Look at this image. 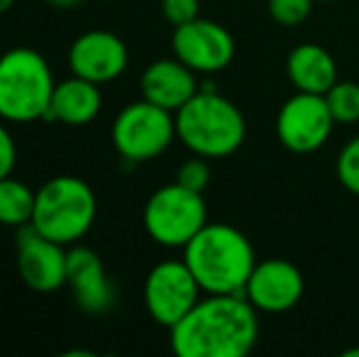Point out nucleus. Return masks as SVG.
I'll use <instances>...</instances> for the list:
<instances>
[{
    "mask_svg": "<svg viewBox=\"0 0 359 357\" xmlns=\"http://www.w3.org/2000/svg\"><path fill=\"white\" fill-rule=\"evenodd\" d=\"M161 15L169 25L179 27L201 18V0H161Z\"/></svg>",
    "mask_w": 359,
    "mask_h": 357,
    "instance_id": "23",
    "label": "nucleus"
},
{
    "mask_svg": "<svg viewBox=\"0 0 359 357\" xmlns=\"http://www.w3.org/2000/svg\"><path fill=\"white\" fill-rule=\"evenodd\" d=\"M345 357H359V348H355V350H347Z\"/></svg>",
    "mask_w": 359,
    "mask_h": 357,
    "instance_id": "27",
    "label": "nucleus"
},
{
    "mask_svg": "<svg viewBox=\"0 0 359 357\" xmlns=\"http://www.w3.org/2000/svg\"><path fill=\"white\" fill-rule=\"evenodd\" d=\"M288 81L293 83L296 90L303 93H320L325 95L337 81V64L330 57L327 49L320 44H298L286 62Z\"/></svg>",
    "mask_w": 359,
    "mask_h": 357,
    "instance_id": "17",
    "label": "nucleus"
},
{
    "mask_svg": "<svg viewBox=\"0 0 359 357\" xmlns=\"http://www.w3.org/2000/svg\"><path fill=\"white\" fill-rule=\"evenodd\" d=\"M176 137V118L149 100H135L118 113L110 130L115 152L128 162H149L164 154Z\"/></svg>",
    "mask_w": 359,
    "mask_h": 357,
    "instance_id": "7",
    "label": "nucleus"
},
{
    "mask_svg": "<svg viewBox=\"0 0 359 357\" xmlns=\"http://www.w3.org/2000/svg\"><path fill=\"white\" fill-rule=\"evenodd\" d=\"M337 179L347 191L359 196V135L342 147L340 157H337Z\"/></svg>",
    "mask_w": 359,
    "mask_h": 357,
    "instance_id": "21",
    "label": "nucleus"
},
{
    "mask_svg": "<svg viewBox=\"0 0 359 357\" xmlns=\"http://www.w3.org/2000/svg\"><path fill=\"white\" fill-rule=\"evenodd\" d=\"M44 3L52 5V8H57V10H72L81 3V0H44Z\"/></svg>",
    "mask_w": 359,
    "mask_h": 357,
    "instance_id": "25",
    "label": "nucleus"
},
{
    "mask_svg": "<svg viewBox=\"0 0 359 357\" xmlns=\"http://www.w3.org/2000/svg\"><path fill=\"white\" fill-rule=\"evenodd\" d=\"M98 213V198L88 181L72 174L47 179L34 196L32 228L59 245H76L88 235Z\"/></svg>",
    "mask_w": 359,
    "mask_h": 357,
    "instance_id": "4",
    "label": "nucleus"
},
{
    "mask_svg": "<svg viewBox=\"0 0 359 357\" xmlns=\"http://www.w3.org/2000/svg\"><path fill=\"white\" fill-rule=\"evenodd\" d=\"M208 223V208L201 191L186 189L179 181L156 189L147 198L142 225L161 248H186L196 233Z\"/></svg>",
    "mask_w": 359,
    "mask_h": 357,
    "instance_id": "6",
    "label": "nucleus"
},
{
    "mask_svg": "<svg viewBox=\"0 0 359 357\" xmlns=\"http://www.w3.org/2000/svg\"><path fill=\"white\" fill-rule=\"evenodd\" d=\"M171 49H174V57L181 59L196 74H215L232 62L235 39L220 22L196 18L174 27Z\"/></svg>",
    "mask_w": 359,
    "mask_h": 357,
    "instance_id": "10",
    "label": "nucleus"
},
{
    "mask_svg": "<svg viewBox=\"0 0 359 357\" xmlns=\"http://www.w3.org/2000/svg\"><path fill=\"white\" fill-rule=\"evenodd\" d=\"M318 3H330V0H318Z\"/></svg>",
    "mask_w": 359,
    "mask_h": 357,
    "instance_id": "28",
    "label": "nucleus"
},
{
    "mask_svg": "<svg viewBox=\"0 0 359 357\" xmlns=\"http://www.w3.org/2000/svg\"><path fill=\"white\" fill-rule=\"evenodd\" d=\"M316 0H269V15L284 27H296L311 15Z\"/></svg>",
    "mask_w": 359,
    "mask_h": 357,
    "instance_id": "20",
    "label": "nucleus"
},
{
    "mask_svg": "<svg viewBox=\"0 0 359 357\" xmlns=\"http://www.w3.org/2000/svg\"><path fill=\"white\" fill-rule=\"evenodd\" d=\"M176 181H179L181 186H186V189H194L203 194L205 186L210 184V167H208V162H205V157L196 154V157L186 159L179 167V172H176Z\"/></svg>",
    "mask_w": 359,
    "mask_h": 357,
    "instance_id": "22",
    "label": "nucleus"
},
{
    "mask_svg": "<svg viewBox=\"0 0 359 357\" xmlns=\"http://www.w3.org/2000/svg\"><path fill=\"white\" fill-rule=\"evenodd\" d=\"M18 162V147H15V140L10 135V130L5 128V120L0 118V179L10 177Z\"/></svg>",
    "mask_w": 359,
    "mask_h": 357,
    "instance_id": "24",
    "label": "nucleus"
},
{
    "mask_svg": "<svg viewBox=\"0 0 359 357\" xmlns=\"http://www.w3.org/2000/svg\"><path fill=\"white\" fill-rule=\"evenodd\" d=\"M169 333L179 357H245L259 338V318L245 294H208Z\"/></svg>",
    "mask_w": 359,
    "mask_h": 357,
    "instance_id": "1",
    "label": "nucleus"
},
{
    "mask_svg": "<svg viewBox=\"0 0 359 357\" xmlns=\"http://www.w3.org/2000/svg\"><path fill=\"white\" fill-rule=\"evenodd\" d=\"M332 128L335 118L325 95L320 93L296 90V95H291L276 115V135L281 144L296 154H311L320 149L330 137Z\"/></svg>",
    "mask_w": 359,
    "mask_h": 357,
    "instance_id": "9",
    "label": "nucleus"
},
{
    "mask_svg": "<svg viewBox=\"0 0 359 357\" xmlns=\"http://www.w3.org/2000/svg\"><path fill=\"white\" fill-rule=\"evenodd\" d=\"M100 108H103V93H100L98 83L72 74L64 81H57L44 120L69 125V128H81V125L93 123Z\"/></svg>",
    "mask_w": 359,
    "mask_h": 357,
    "instance_id": "16",
    "label": "nucleus"
},
{
    "mask_svg": "<svg viewBox=\"0 0 359 357\" xmlns=\"http://www.w3.org/2000/svg\"><path fill=\"white\" fill-rule=\"evenodd\" d=\"M34 196L37 191L29 189L25 181L15 179L13 174L0 179V225L20 230L32 223Z\"/></svg>",
    "mask_w": 359,
    "mask_h": 357,
    "instance_id": "18",
    "label": "nucleus"
},
{
    "mask_svg": "<svg viewBox=\"0 0 359 357\" xmlns=\"http://www.w3.org/2000/svg\"><path fill=\"white\" fill-rule=\"evenodd\" d=\"M201 284L184 260H166L149 269L142 299L151 321L164 328L176 325L201 301Z\"/></svg>",
    "mask_w": 359,
    "mask_h": 357,
    "instance_id": "8",
    "label": "nucleus"
},
{
    "mask_svg": "<svg viewBox=\"0 0 359 357\" xmlns=\"http://www.w3.org/2000/svg\"><path fill=\"white\" fill-rule=\"evenodd\" d=\"M67 286L72 289L79 309L86 314H105L115 304V286L105 271L103 260L83 245H74L69 250Z\"/></svg>",
    "mask_w": 359,
    "mask_h": 357,
    "instance_id": "14",
    "label": "nucleus"
},
{
    "mask_svg": "<svg viewBox=\"0 0 359 357\" xmlns=\"http://www.w3.org/2000/svg\"><path fill=\"white\" fill-rule=\"evenodd\" d=\"M103 3H115V0H103Z\"/></svg>",
    "mask_w": 359,
    "mask_h": 357,
    "instance_id": "29",
    "label": "nucleus"
},
{
    "mask_svg": "<svg viewBox=\"0 0 359 357\" xmlns=\"http://www.w3.org/2000/svg\"><path fill=\"white\" fill-rule=\"evenodd\" d=\"M13 5H15V0H0V15L8 13V10L13 8Z\"/></svg>",
    "mask_w": 359,
    "mask_h": 357,
    "instance_id": "26",
    "label": "nucleus"
},
{
    "mask_svg": "<svg viewBox=\"0 0 359 357\" xmlns=\"http://www.w3.org/2000/svg\"><path fill=\"white\" fill-rule=\"evenodd\" d=\"M184 262L205 294H245L257 260L242 230L205 223L184 248Z\"/></svg>",
    "mask_w": 359,
    "mask_h": 357,
    "instance_id": "2",
    "label": "nucleus"
},
{
    "mask_svg": "<svg viewBox=\"0 0 359 357\" xmlns=\"http://www.w3.org/2000/svg\"><path fill=\"white\" fill-rule=\"evenodd\" d=\"M15 250H18L20 279L32 291L49 294V291H59L62 286H67V245L54 243L42 233H37L32 225H25L18 233Z\"/></svg>",
    "mask_w": 359,
    "mask_h": 357,
    "instance_id": "11",
    "label": "nucleus"
},
{
    "mask_svg": "<svg viewBox=\"0 0 359 357\" xmlns=\"http://www.w3.org/2000/svg\"><path fill=\"white\" fill-rule=\"evenodd\" d=\"M49 62L29 47H15L0 54V118L5 123L44 120L54 93Z\"/></svg>",
    "mask_w": 359,
    "mask_h": 357,
    "instance_id": "5",
    "label": "nucleus"
},
{
    "mask_svg": "<svg viewBox=\"0 0 359 357\" xmlns=\"http://www.w3.org/2000/svg\"><path fill=\"white\" fill-rule=\"evenodd\" d=\"M330 113L335 123L352 125L359 120V83L355 81H335L325 93Z\"/></svg>",
    "mask_w": 359,
    "mask_h": 357,
    "instance_id": "19",
    "label": "nucleus"
},
{
    "mask_svg": "<svg viewBox=\"0 0 359 357\" xmlns=\"http://www.w3.org/2000/svg\"><path fill=\"white\" fill-rule=\"evenodd\" d=\"M303 274L288 260H264L257 262L245 286V296L257 311L264 314H281L301 301Z\"/></svg>",
    "mask_w": 359,
    "mask_h": 357,
    "instance_id": "13",
    "label": "nucleus"
},
{
    "mask_svg": "<svg viewBox=\"0 0 359 357\" xmlns=\"http://www.w3.org/2000/svg\"><path fill=\"white\" fill-rule=\"evenodd\" d=\"M69 69L74 76L93 83H110L125 74L130 64L128 44L108 29H88L69 47Z\"/></svg>",
    "mask_w": 359,
    "mask_h": 357,
    "instance_id": "12",
    "label": "nucleus"
},
{
    "mask_svg": "<svg viewBox=\"0 0 359 357\" xmlns=\"http://www.w3.org/2000/svg\"><path fill=\"white\" fill-rule=\"evenodd\" d=\"M176 137L194 154L205 159L230 157L247 135L245 115L235 103L215 90H198L174 113Z\"/></svg>",
    "mask_w": 359,
    "mask_h": 357,
    "instance_id": "3",
    "label": "nucleus"
},
{
    "mask_svg": "<svg viewBox=\"0 0 359 357\" xmlns=\"http://www.w3.org/2000/svg\"><path fill=\"white\" fill-rule=\"evenodd\" d=\"M140 90H142L144 100L176 113L181 105H186L198 93V83H196L194 69L186 67L181 59L174 57L151 62L142 72Z\"/></svg>",
    "mask_w": 359,
    "mask_h": 357,
    "instance_id": "15",
    "label": "nucleus"
}]
</instances>
